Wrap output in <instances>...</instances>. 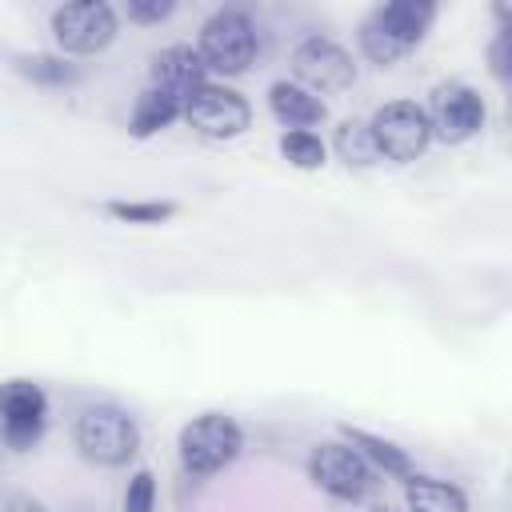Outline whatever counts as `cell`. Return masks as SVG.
<instances>
[{"mask_svg":"<svg viewBox=\"0 0 512 512\" xmlns=\"http://www.w3.org/2000/svg\"><path fill=\"white\" fill-rule=\"evenodd\" d=\"M404 504L408 512H468L464 488L436 476H416V472L404 480Z\"/></svg>","mask_w":512,"mask_h":512,"instance_id":"9a60e30c","label":"cell"},{"mask_svg":"<svg viewBox=\"0 0 512 512\" xmlns=\"http://www.w3.org/2000/svg\"><path fill=\"white\" fill-rule=\"evenodd\" d=\"M488 60H492V76L508 84V76H512V60H508V28L496 32V40H492V48H488Z\"/></svg>","mask_w":512,"mask_h":512,"instance_id":"603a6c76","label":"cell"},{"mask_svg":"<svg viewBox=\"0 0 512 512\" xmlns=\"http://www.w3.org/2000/svg\"><path fill=\"white\" fill-rule=\"evenodd\" d=\"M204 76H208V68H204V60H200V52H196L192 44H168V48H160V52L152 56V88L168 92V96L180 100V104H184L200 84H208Z\"/></svg>","mask_w":512,"mask_h":512,"instance_id":"7c38bea8","label":"cell"},{"mask_svg":"<svg viewBox=\"0 0 512 512\" xmlns=\"http://www.w3.org/2000/svg\"><path fill=\"white\" fill-rule=\"evenodd\" d=\"M108 216H116L124 224H164L176 216V204H168V200H112Z\"/></svg>","mask_w":512,"mask_h":512,"instance_id":"ffe728a7","label":"cell"},{"mask_svg":"<svg viewBox=\"0 0 512 512\" xmlns=\"http://www.w3.org/2000/svg\"><path fill=\"white\" fill-rule=\"evenodd\" d=\"M48 424V396L32 380H4L0 384V436L12 452H28Z\"/></svg>","mask_w":512,"mask_h":512,"instance_id":"52a82bcc","label":"cell"},{"mask_svg":"<svg viewBox=\"0 0 512 512\" xmlns=\"http://www.w3.org/2000/svg\"><path fill=\"white\" fill-rule=\"evenodd\" d=\"M52 36L72 56L104 52L116 40V8L104 0H76L52 12Z\"/></svg>","mask_w":512,"mask_h":512,"instance_id":"8992f818","label":"cell"},{"mask_svg":"<svg viewBox=\"0 0 512 512\" xmlns=\"http://www.w3.org/2000/svg\"><path fill=\"white\" fill-rule=\"evenodd\" d=\"M200 60L208 72L220 76H240L252 60H256V24L248 12L240 8H220L204 20L200 28V44H196Z\"/></svg>","mask_w":512,"mask_h":512,"instance_id":"277c9868","label":"cell"},{"mask_svg":"<svg viewBox=\"0 0 512 512\" xmlns=\"http://www.w3.org/2000/svg\"><path fill=\"white\" fill-rule=\"evenodd\" d=\"M176 116H184V104L180 100H172L168 92H160V88H144L140 96H136V108H132V136L136 140H148V136H156V132H164Z\"/></svg>","mask_w":512,"mask_h":512,"instance_id":"2e32d148","label":"cell"},{"mask_svg":"<svg viewBox=\"0 0 512 512\" xmlns=\"http://www.w3.org/2000/svg\"><path fill=\"white\" fill-rule=\"evenodd\" d=\"M424 112H428L432 136H440L444 144H464V140H472V136L484 128V120H488L484 96H480L472 84H460V80L436 84V88H432V104H428Z\"/></svg>","mask_w":512,"mask_h":512,"instance_id":"9c48e42d","label":"cell"},{"mask_svg":"<svg viewBox=\"0 0 512 512\" xmlns=\"http://www.w3.org/2000/svg\"><path fill=\"white\" fill-rule=\"evenodd\" d=\"M12 68H16L24 80L40 84V88H68V84L80 80V72H76L64 56H48V52H24V56L12 60Z\"/></svg>","mask_w":512,"mask_h":512,"instance_id":"e0dca14e","label":"cell"},{"mask_svg":"<svg viewBox=\"0 0 512 512\" xmlns=\"http://www.w3.org/2000/svg\"><path fill=\"white\" fill-rule=\"evenodd\" d=\"M176 448H180L184 472L196 476V480H204V476L224 472V468L240 456L244 432H240V424H236L232 416H224V412H204V416H196V420H188V424L180 428Z\"/></svg>","mask_w":512,"mask_h":512,"instance_id":"7a4b0ae2","label":"cell"},{"mask_svg":"<svg viewBox=\"0 0 512 512\" xmlns=\"http://www.w3.org/2000/svg\"><path fill=\"white\" fill-rule=\"evenodd\" d=\"M376 512H392V508H376Z\"/></svg>","mask_w":512,"mask_h":512,"instance_id":"cb8c5ba5","label":"cell"},{"mask_svg":"<svg viewBox=\"0 0 512 512\" xmlns=\"http://www.w3.org/2000/svg\"><path fill=\"white\" fill-rule=\"evenodd\" d=\"M308 476H312V484L320 492H328L336 500H348V504H356V500H364L372 492V468H368V460L356 448L336 444V440L312 448Z\"/></svg>","mask_w":512,"mask_h":512,"instance_id":"30bf717a","label":"cell"},{"mask_svg":"<svg viewBox=\"0 0 512 512\" xmlns=\"http://www.w3.org/2000/svg\"><path fill=\"white\" fill-rule=\"evenodd\" d=\"M184 120H188V128H196L208 140H232V136L248 132L252 108L240 92H232L224 84H200L184 100Z\"/></svg>","mask_w":512,"mask_h":512,"instance_id":"ba28073f","label":"cell"},{"mask_svg":"<svg viewBox=\"0 0 512 512\" xmlns=\"http://www.w3.org/2000/svg\"><path fill=\"white\" fill-rule=\"evenodd\" d=\"M332 148L348 168H368V164L380 160V152L372 144V132H368V120H340V128L332 136Z\"/></svg>","mask_w":512,"mask_h":512,"instance_id":"ac0fdd59","label":"cell"},{"mask_svg":"<svg viewBox=\"0 0 512 512\" xmlns=\"http://www.w3.org/2000/svg\"><path fill=\"white\" fill-rule=\"evenodd\" d=\"M292 76H296V84L300 88H308V92H340V88H348L352 80H356V64H352V56L336 44V40H328V36H308V40H300L296 48H292Z\"/></svg>","mask_w":512,"mask_h":512,"instance_id":"8fae6325","label":"cell"},{"mask_svg":"<svg viewBox=\"0 0 512 512\" xmlns=\"http://www.w3.org/2000/svg\"><path fill=\"white\" fill-rule=\"evenodd\" d=\"M72 440H76V448H80L84 460H92L100 468H120V464H128L136 456L140 428H136V420L124 408L96 404V408H84L76 416Z\"/></svg>","mask_w":512,"mask_h":512,"instance_id":"3957f363","label":"cell"},{"mask_svg":"<svg viewBox=\"0 0 512 512\" xmlns=\"http://www.w3.org/2000/svg\"><path fill=\"white\" fill-rule=\"evenodd\" d=\"M340 432H344V444L356 448V452L368 460V468H376V472H384V476H400V480L412 476V456H408L400 444H392V440H384V436H376V432L352 428V424H344Z\"/></svg>","mask_w":512,"mask_h":512,"instance_id":"5bb4252c","label":"cell"},{"mask_svg":"<svg viewBox=\"0 0 512 512\" xmlns=\"http://www.w3.org/2000/svg\"><path fill=\"white\" fill-rule=\"evenodd\" d=\"M124 512H156V476L148 468L132 472L124 488Z\"/></svg>","mask_w":512,"mask_h":512,"instance_id":"44dd1931","label":"cell"},{"mask_svg":"<svg viewBox=\"0 0 512 512\" xmlns=\"http://www.w3.org/2000/svg\"><path fill=\"white\" fill-rule=\"evenodd\" d=\"M172 12H176L172 0H128V4H124V16H128L132 24H160V20H168Z\"/></svg>","mask_w":512,"mask_h":512,"instance_id":"7402d4cb","label":"cell"},{"mask_svg":"<svg viewBox=\"0 0 512 512\" xmlns=\"http://www.w3.org/2000/svg\"><path fill=\"white\" fill-rule=\"evenodd\" d=\"M432 20H436V4L432 0H388V4H380V8H372L364 16V24L356 32L360 52L372 64L388 68V64H396L400 56H408L424 40Z\"/></svg>","mask_w":512,"mask_h":512,"instance_id":"6da1fadb","label":"cell"},{"mask_svg":"<svg viewBox=\"0 0 512 512\" xmlns=\"http://www.w3.org/2000/svg\"><path fill=\"white\" fill-rule=\"evenodd\" d=\"M268 108H272V116H276L284 128H308V132L328 116L324 100H320L316 92L300 88L296 80H276V84L268 88Z\"/></svg>","mask_w":512,"mask_h":512,"instance_id":"4fadbf2b","label":"cell"},{"mask_svg":"<svg viewBox=\"0 0 512 512\" xmlns=\"http://www.w3.org/2000/svg\"><path fill=\"white\" fill-rule=\"evenodd\" d=\"M368 132H372L380 160H396V164H412L432 144L428 112L412 100H392V104L376 108V116L368 120Z\"/></svg>","mask_w":512,"mask_h":512,"instance_id":"5b68a950","label":"cell"},{"mask_svg":"<svg viewBox=\"0 0 512 512\" xmlns=\"http://www.w3.org/2000/svg\"><path fill=\"white\" fill-rule=\"evenodd\" d=\"M280 156H284L292 168H300V172H316V168H324L328 148H324V140H320L316 132H308V128H288V132L280 136Z\"/></svg>","mask_w":512,"mask_h":512,"instance_id":"d6986e66","label":"cell"}]
</instances>
